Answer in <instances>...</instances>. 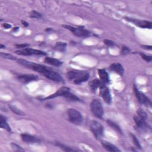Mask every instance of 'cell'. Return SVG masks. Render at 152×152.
Instances as JSON below:
<instances>
[{
    "mask_svg": "<svg viewBox=\"0 0 152 152\" xmlns=\"http://www.w3.org/2000/svg\"><path fill=\"white\" fill-rule=\"evenodd\" d=\"M17 79L23 83H28L36 81L39 77L34 74H19L17 76Z\"/></svg>",
    "mask_w": 152,
    "mask_h": 152,
    "instance_id": "cell-12",
    "label": "cell"
},
{
    "mask_svg": "<svg viewBox=\"0 0 152 152\" xmlns=\"http://www.w3.org/2000/svg\"><path fill=\"white\" fill-rule=\"evenodd\" d=\"M103 42L106 45H107L109 47H113L116 46V44L115 42L110 41V40H109V39L103 40Z\"/></svg>",
    "mask_w": 152,
    "mask_h": 152,
    "instance_id": "cell-33",
    "label": "cell"
},
{
    "mask_svg": "<svg viewBox=\"0 0 152 152\" xmlns=\"http://www.w3.org/2000/svg\"><path fill=\"white\" fill-rule=\"evenodd\" d=\"M64 97L65 98H66L67 99L71 100V101H80V99L77 96H75L73 93H71L70 91L67 92L65 94V95L64 96Z\"/></svg>",
    "mask_w": 152,
    "mask_h": 152,
    "instance_id": "cell-23",
    "label": "cell"
},
{
    "mask_svg": "<svg viewBox=\"0 0 152 152\" xmlns=\"http://www.w3.org/2000/svg\"><path fill=\"white\" fill-rule=\"evenodd\" d=\"M10 110L14 113H16V115H24V113L23 111H22L20 109H19L17 107H16V106H14L13 105H9Z\"/></svg>",
    "mask_w": 152,
    "mask_h": 152,
    "instance_id": "cell-25",
    "label": "cell"
},
{
    "mask_svg": "<svg viewBox=\"0 0 152 152\" xmlns=\"http://www.w3.org/2000/svg\"><path fill=\"white\" fill-rule=\"evenodd\" d=\"M21 22H22V24L24 27H28V26H29V23H28L27 22H26V21L22 20Z\"/></svg>",
    "mask_w": 152,
    "mask_h": 152,
    "instance_id": "cell-38",
    "label": "cell"
},
{
    "mask_svg": "<svg viewBox=\"0 0 152 152\" xmlns=\"http://www.w3.org/2000/svg\"><path fill=\"white\" fill-rule=\"evenodd\" d=\"M134 92L136 94V96L137 97L138 102L141 103V104H144L146 105L147 106H151V103L150 100L141 92H140L137 87L136 86H134Z\"/></svg>",
    "mask_w": 152,
    "mask_h": 152,
    "instance_id": "cell-11",
    "label": "cell"
},
{
    "mask_svg": "<svg viewBox=\"0 0 152 152\" xmlns=\"http://www.w3.org/2000/svg\"><path fill=\"white\" fill-rule=\"evenodd\" d=\"M19 30V27H14V28L13 29V31H14V32H16V31H17V30Z\"/></svg>",
    "mask_w": 152,
    "mask_h": 152,
    "instance_id": "cell-40",
    "label": "cell"
},
{
    "mask_svg": "<svg viewBox=\"0 0 152 152\" xmlns=\"http://www.w3.org/2000/svg\"><path fill=\"white\" fill-rule=\"evenodd\" d=\"M125 20L133 23L134 25L143 28V29H151L152 27V23L151 22H148L147 20H141L131 17H124Z\"/></svg>",
    "mask_w": 152,
    "mask_h": 152,
    "instance_id": "cell-7",
    "label": "cell"
},
{
    "mask_svg": "<svg viewBox=\"0 0 152 152\" xmlns=\"http://www.w3.org/2000/svg\"><path fill=\"white\" fill-rule=\"evenodd\" d=\"M130 52H131V51L128 47H125V46L123 47L122 49H121V54L122 55H127V54H130Z\"/></svg>",
    "mask_w": 152,
    "mask_h": 152,
    "instance_id": "cell-34",
    "label": "cell"
},
{
    "mask_svg": "<svg viewBox=\"0 0 152 152\" xmlns=\"http://www.w3.org/2000/svg\"><path fill=\"white\" fill-rule=\"evenodd\" d=\"M30 17L33 19H41L42 18V15L41 13L37 12L36 11L32 10L30 13Z\"/></svg>",
    "mask_w": 152,
    "mask_h": 152,
    "instance_id": "cell-28",
    "label": "cell"
},
{
    "mask_svg": "<svg viewBox=\"0 0 152 152\" xmlns=\"http://www.w3.org/2000/svg\"><path fill=\"white\" fill-rule=\"evenodd\" d=\"M15 53L19 55H24V56L33 55H47V54L42 51L29 48H24L23 49L16 51L15 52Z\"/></svg>",
    "mask_w": 152,
    "mask_h": 152,
    "instance_id": "cell-8",
    "label": "cell"
},
{
    "mask_svg": "<svg viewBox=\"0 0 152 152\" xmlns=\"http://www.w3.org/2000/svg\"><path fill=\"white\" fill-rule=\"evenodd\" d=\"M102 82H100L99 79H93L92 80H91L89 82V87L91 89V90L93 92H96V90H97V89L99 88L100 87V86L102 85Z\"/></svg>",
    "mask_w": 152,
    "mask_h": 152,
    "instance_id": "cell-19",
    "label": "cell"
},
{
    "mask_svg": "<svg viewBox=\"0 0 152 152\" xmlns=\"http://www.w3.org/2000/svg\"><path fill=\"white\" fill-rule=\"evenodd\" d=\"M143 49H147V50H151L152 49V47L151 46H147V45H143L141 47Z\"/></svg>",
    "mask_w": 152,
    "mask_h": 152,
    "instance_id": "cell-37",
    "label": "cell"
},
{
    "mask_svg": "<svg viewBox=\"0 0 152 152\" xmlns=\"http://www.w3.org/2000/svg\"><path fill=\"white\" fill-rule=\"evenodd\" d=\"M101 143H102V145L103 147V148L108 151L117 152V151H121L115 145H113V144H112L109 142H108L106 141H102Z\"/></svg>",
    "mask_w": 152,
    "mask_h": 152,
    "instance_id": "cell-17",
    "label": "cell"
},
{
    "mask_svg": "<svg viewBox=\"0 0 152 152\" xmlns=\"http://www.w3.org/2000/svg\"><path fill=\"white\" fill-rule=\"evenodd\" d=\"M99 89H100V91H99L100 95L103 98V100L109 105L111 104L112 96L109 88L105 85V84L102 83V85L100 86Z\"/></svg>",
    "mask_w": 152,
    "mask_h": 152,
    "instance_id": "cell-9",
    "label": "cell"
},
{
    "mask_svg": "<svg viewBox=\"0 0 152 152\" xmlns=\"http://www.w3.org/2000/svg\"><path fill=\"white\" fill-rule=\"evenodd\" d=\"M22 139L23 141L27 143H36L40 142V140L37 137L27 134H23L21 135Z\"/></svg>",
    "mask_w": 152,
    "mask_h": 152,
    "instance_id": "cell-15",
    "label": "cell"
},
{
    "mask_svg": "<svg viewBox=\"0 0 152 152\" xmlns=\"http://www.w3.org/2000/svg\"><path fill=\"white\" fill-rule=\"evenodd\" d=\"M67 77L74 84L80 85L89 79V73L86 71L71 70L68 72Z\"/></svg>",
    "mask_w": 152,
    "mask_h": 152,
    "instance_id": "cell-1",
    "label": "cell"
},
{
    "mask_svg": "<svg viewBox=\"0 0 152 152\" xmlns=\"http://www.w3.org/2000/svg\"><path fill=\"white\" fill-rule=\"evenodd\" d=\"M11 146L14 151H24V150L20 146H19V145H17V144H16L14 143H12L11 144Z\"/></svg>",
    "mask_w": 152,
    "mask_h": 152,
    "instance_id": "cell-32",
    "label": "cell"
},
{
    "mask_svg": "<svg viewBox=\"0 0 152 152\" xmlns=\"http://www.w3.org/2000/svg\"><path fill=\"white\" fill-rule=\"evenodd\" d=\"M0 127L6 130L9 132L11 131V128L9 124L7 123L6 118L2 115H0Z\"/></svg>",
    "mask_w": 152,
    "mask_h": 152,
    "instance_id": "cell-21",
    "label": "cell"
},
{
    "mask_svg": "<svg viewBox=\"0 0 152 152\" xmlns=\"http://www.w3.org/2000/svg\"><path fill=\"white\" fill-rule=\"evenodd\" d=\"M2 26L6 29H9L10 28H11V25L9 23H4V24H3Z\"/></svg>",
    "mask_w": 152,
    "mask_h": 152,
    "instance_id": "cell-36",
    "label": "cell"
},
{
    "mask_svg": "<svg viewBox=\"0 0 152 152\" xmlns=\"http://www.w3.org/2000/svg\"><path fill=\"white\" fill-rule=\"evenodd\" d=\"M69 120L75 125H80L83 123V117L81 113L75 109H69L67 111Z\"/></svg>",
    "mask_w": 152,
    "mask_h": 152,
    "instance_id": "cell-3",
    "label": "cell"
},
{
    "mask_svg": "<svg viewBox=\"0 0 152 152\" xmlns=\"http://www.w3.org/2000/svg\"><path fill=\"white\" fill-rule=\"evenodd\" d=\"M107 123L108 124L110 127H112L113 130H115L117 132H118V133L122 134H123V131L121 129V128L118 126V125H117L116 123H115L114 122L110 121V120H107Z\"/></svg>",
    "mask_w": 152,
    "mask_h": 152,
    "instance_id": "cell-24",
    "label": "cell"
},
{
    "mask_svg": "<svg viewBox=\"0 0 152 152\" xmlns=\"http://www.w3.org/2000/svg\"><path fill=\"white\" fill-rule=\"evenodd\" d=\"M44 61L48 64L56 67H60L62 64V62L60 61V60L50 57H45Z\"/></svg>",
    "mask_w": 152,
    "mask_h": 152,
    "instance_id": "cell-20",
    "label": "cell"
},
{
    "mask_svg": "<svg viewBox=\"0 0 152 152\" xmlns=\"http://www.w3.org/2000/svg\"><path fill=\"white\" fill-rule=\"evenodd\" d=\"M62 26L71 31L73 34L77 37H86L91 35V33L89 30L83 27H74L68 25H62Z\"/></svg>",
    "mask_w": 152,
    "mask_h": 152,
    "instance_id": "cell-5",
    "label": "cell"
},
{
    "mask_svg": "<svg viewBox=\"0 0 152 152\" xmlns=\"http://www.w3.org/2000/svg\"><path fill=\"white\" fill-rule=\"evenodd\" d=\"M0 55H1V57L4 58H7L9 60H16V58L10 54L1 52L0 53Z\"/></svg>",
    "mask_w": 152,
    "mask_h": 152,
    "instance_id": "cell-29",
    "label": "cell"
},
{
    "mask_svg": "<svg viewBox=\"0 0 152 152\" xmlns=\"http://www.w3.org/2000/svg\"><path fill=\"white\" fill-rule=\"evenodd\" d=\"M44 77L46 78L51 80L52 81L58 82V83H64V80L61 76L57 72L49 68L47 71L44 74Z\"/></svg>",
    "mask_w": 152,
    "mask_h": 152,
    "instance_id": "cell-10",
    "label": "cell"
},
{
    "mask_svg": "<svg viewBox=\"0 0 152 152\" xmlns=\"http://www.w3.org/2000/svg\"><path fill=\"white\" fill-rule=\"evenodd\" d=\"M90 129L97 139H100L103 136V127L96 121H92L90 124Z\"/></svg>",
    "mask_w": 152,
    "mask_h": 152,
    "instance_id": "cell-6",
    "label": "cell"
},
{
    "mask_svg": "<svg viewBox=\"0 0 152 152\" xmlns=\"http://www.w3.org/2000/svg\"><path fill=\"white\" fill-rule=\"evenodd\" d=\"M70 91V89L69 87H61L60 89H59L55 93H54V94L52 95H49L48 97H47L45 98L44 99V100H47V99H54L55 98H57V97H59V96H63L65 95V94Z\"/></svg>",
    "mask_w": 152,
    "mask_h": 152,
    "instance_id": "cell-13",
    "label": "cell"
},
{
    "mask_svg": "<svg viewBox=\"0 0 152 152\" xmlns=\"http://www.w3.org/2000/svg\"><path fill=\"white\" fill-rule=\"evenodd\" d=\"M55 145L58 147H59L60 148H61L62 150L64 151H76V150L75 149H72L68 146H66L59 142H56L55 143Z\"/></svg>",
    "mask_w": 152,
    "mask_h": 152,
    "instance_id": "cell-26",
    "label": "cell"
},
{
    "mask_svg": "<svg viewBox=\"0 0 152 152\" xmlns=\"http://www.w3.org/2000/svg\"><path fill=\"white\" fill-rule=\"evenodd\" d=\"M98 74L100 77L101 82L104 84H107L109 83V74L106 72V71L104 69H99L98 70Z\"/></svg>",
    "mask_w": 152,
    "mask_h": 152,
    "instance_id": "cell-16",
    "label": "cell"
},
{
    "mask_svg": "<svg viewBox=\"0 0 152 152\" xmlns=\"http://www.w3.org/2000/svg\"><path fill=\"white\" fill-rule=\"evenodd\" d=\"M67 46V44L65 42H58L56 43L54 48L56 51H58L60 52H64L66 49Z\"/></svg>",
    "mask_w": 152,
    "mask_h": 152,
    "instance_id": "cell-22",
    "label": "cell"
},
{
    "mask_svg": "<svg viewBox=\"0 0 152 152\" xmlns=\"http://www.w3.org/2000/svg\"><path fill=\"white\" fill-rule=\"evenodd\" d=\"M17 61L20 65L27 68H30L37 72H39L42 75H44V74L49 69V68H47L44 65L28 61L24 59H19L17 60Z\"/></svg>",
    "mask_w": 152,
    "mask_h": 152,
    "instance_id": "cell-2",
    "label": "cell"
},
{
    "mask_svg": "<svg viewBox=\"0 0 152 152\" xmlns=\"http://www.w3.org/2000/svg\"><path fill=\"white\" fill-rule=\"evenodd\" d=\"M91 110L93 115L98 118L102 119L103 116V108L101 102L97 99H94L90 104Z\"/></svg>",
    "mask_w": 152,
    "mask_h": 152,
    "instance_id": "cell-4",
    "label": "cell"
},
{
    "mask_svg": "<svg viewBox=\"0 0 152 152\" xmlns=\"http://www.w3.org/2000/svg\"><path fill=\"white\" fill-rule=\"evenodd\" d=\"M131 136L132 140L133 141V143H134V144L137 147V148H138L139 149H141V146L140 144V143L139 140L137 139V138L133 134H131Z\"/></svg>",
    "mask_w": 152,
    "mask_h": 152,
    "instance_id": "cell-30",
    "label": "cell"
},
{
    "mask_svg": "<svg viewBox=\"0 0 152 152\" xmlns=\"http://www.w3.org/2000/svg\"><path fill=\"white\" fill-rule=\"evenodd\" d=\"M46 32H52L54 31V30L52 29V28H47L46 30H45Z\"/></svg>",
    "mask_w": 152,
    "mask_h": 152,
    "instance_id": "cell-39",
    "label": "cell"
},
{
    "mask_svg": "<svg viewBox=\"0 0 152 152\" xmlns=\"http://www.w3.org/2000/svg\"><path fill=\"white\" fill-rule=\"evenodd\" d=\"M110 68L111 70L115 72L121 76L123 75V74H124V68L120 63H113L111 64Z\"/></svg>",
    "mask_w": 152,
    "mask_h": 152,
    "instance_id": "cell-18",
    "label": "cell"
},
{
    "mask_svg": "<svg viewBox=\"0 0 152 152\" xmlns=\"http://www.w3.org/2000/svg\"><path fill=\"white\" fill-rule=\"evenodd\" d=\"M134 120L139 128H140L142 130H148L150 129V126L148 125V124L146 122V120L142 119L138 115H136L134 117Z\"/></svg>",
    "mask_w": 152,
    "mask_h": 152,
    "instance_id": "cell-14",
    "label": "cell"
},
{
    "mask_svg": "<svg viewBox=\"0 0 152 152\" xmlns=\"http://www.w3.org/2000/svg\"><path fill=\"white\" fill-rule=\"evenodd\" d=\"M6 48L5 45H3V44L0 45V48H1V49H3V48Z\"/></svg>",
    "mask_w": 152,
    "mask_h": 152,
    "instance_id": "cell-41",
    "label": "cell"
},
{
    "mask_svg": "<svg viewBox=\"0 0 152 152\" xmlns=\"http://www.w3.org/2000/svg\"><path fill=\"white\" fill-rule=\"evenodd\" d=\"M29 47V44H17V45H16V47L17 48H20V49H24V48H26L27 47Z\"/></svg>",
    "mask_w": 152,
    "mask_h": 152,
    "instance_id": "cell-35",
    "label": "cell"
},
{
    "mask_svg": "<svg viewBox=\"0 0 152 152\" xmlns=\"http://www.w3.org/2000/svg\"><path fill=\"white\" fill-rule=\"evenodd\" d=\"M137 113V115L138 117H140L142 119L146 121V120L147 119V115L146 112L144 110H143L141 108H139V109H138Z\"/></svg>",
    "mask_w": 152,
    "mask_h": 152,
    "instance_id": "cell-27",
    "label": "cell"
},
{
    "mask_svg": "<svg viewBox=\"0 0 152 152\" xmlns=\"http://www.w3.org/2000/svg\"><path fill=\"white\" fill-rule=\"evenodd\" d=\"M140 56L141 57V58H142L144 61H147V62H151V60H152V57H151V55H146V54H143V53H141V52L140 53Z\"/></svg>",
    "mask_w": 152,
    "mask_h": 152,
    "instance_id": "cell-31",
    "label": "cell"
}]
</instances>
